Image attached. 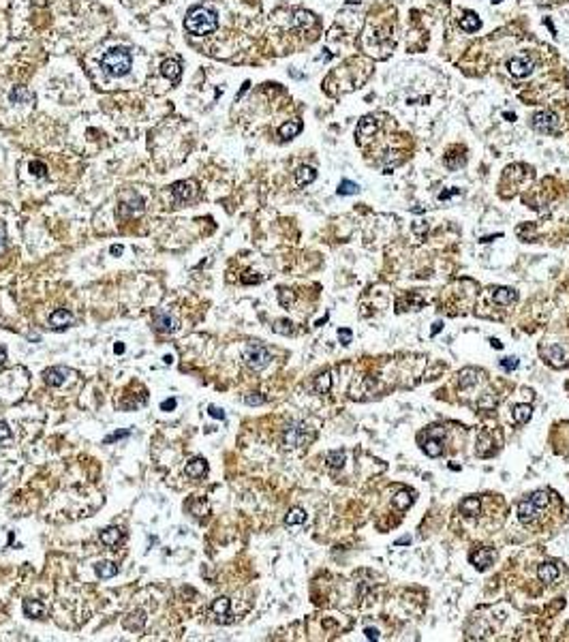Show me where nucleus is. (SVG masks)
I'll use <instances>...</instances> for the list:
<instances>
[{
  "label": "nucleus",
  "instance_id": "9b49d317",
  "mask_svg": "<svg viewBox=\"0 0 569 642\" xmlns=\"http://www.w3.org/2000/svg\"><path fill=\"white\" fill-rule=\"evenodd\" d=\"M71 375H73V370L64 368V366H52V368H47L45 373H43V379H45L47 385L58 387V385H62Z\"/></svg>",
  "mask_w": 569,
  "mask_h": 642
},
{
  "label": "nucleus",
  "instance_id": "c85d7f7f",
  "mask_svg": "<svg viewBox=\"0 0 569 642\" xmlns=\"http://www.w3.org/2000/svg\"><path fill=\"white\" fill-rule=\"evenodd\" d=\"M94 571L99 578H114L118 574V565L111 563V561H101V563L94 565Z\"/></svg>",
  "mask_w": 569,
  "mask_h": 642
},
{
  "label": "nucleus",
  "instance_id": "2f4dec72",
  "mask_svg": "<svg viewBox=\"0 0 569 642\" xmlns=\"http://www.w3.org/2000/svg\"><path fill=\"white\" fill-rule=\"evenodd\" d=\"M143 623H146V612H143V610H137V612L128 614V619L124 621V627H126V629H135V632H139V629H143Z\"/></svg>",
  "mask_w": 569,
  "mask_h": 642
},
{
  "label": "nucleus",
  "instance_id": "09e8293b",
  "mask_svg": "<svg viewBox=\"0 0 569 642\" xmlns=\"http://www.w3.org/2000/svg\"><path fill=\"white\" fill-rule=\"evenodd\" d=\"M208 413H210L212 418H216V420H225V411L223 409H218V407H214V404L212 407H208Z\"/></svg>",
  "mask_w": 569,
  "mask_h": 642
},
{
  "label": "nucleus",
  "instance_id": "cd10ccee",
  "mask_svg": "<svg viewBox=\"0 0 569 642\" xmlns=\"http://www.w3.org/2000/svg\"><path fill=\"white\" fill-rule=\"evenodd\" d=\"M24 612H26V617L43 619L45 617V606L36 600H24Z\"/></svg>",
  "mask_w": 569,
  "mask_h": 642
},
{
  "label": "nucleus",
  "instance_id": "2eb2a0df",
  "mask_svg": "<svg viewBox=\"0 0 569 642\" xmlns=\"http://www.w3.org/2000/svg\"><path fill=\"white\" fill-rule=\"evenodd\" d=\"M152 323L157 326L159 332H174L176 328H178L176 326V319L165 311H154L152 312Z\"/></svg>",
  "mask_w": 569,
  "mask_h": 642
},
{
  "label": "nucleus",
  "instance_id": "a18cd8bd",
  "mask_svg": "<svg viewBox=\"0 0 569 642\" xmlns=\"http://www.w3.org/2000/svg\"><path fill=\"white\" fill-rule=\"evenodd\" d=\"M351 338H353V332L351 330H338V341H340V345H349L351 343Z\"/></svg>",
  "mask_w": 569,
  "mask_h": 642
},
{
  "label": "nucleus",
  "instance_id": "4be33fe9",
  "mask_svg": "<svg viewBox=\"0 0 569 642\" xmlns=\"http://www.w3.org/2000/svg\"><path fill=\"white\" fill-rule=\"evenodd\" d=\"M537 576H539L541 582L550 585V582H554L556 578H559V565H554V563H541L539 569H537Z\"/></svg>",
  "mask_w": 569,
  "mask_h": 642
},
{
  "label": "nucleus",
  "instance_id": "58836bf2",
  "mask_svg": "<svg viewBox=\"0 0 569 642\" xmlns=\"http://www.w3.org/2000/svg\"><path fill=\"white\" fill-rule=\"evenodd\" d=\"M274 332H276V334H284V336H289V334H293V323H291V321H287V319L276 321V323H274Z\"/></svg>",
  "mask_w": 569,
  "mask_h": 642
},
{
  "label": "nucleus",
  "instance_id": "ea45409f",
  "mask_svg": "<svg viewBox=\"0 0 569 642\" xmlns=\"http://www.w3.org/2000/svg\"><path fill=\"white\" fill-rule=\"evenodd\" d=\"M244 403L250 404V407H257V404H264L266 403V396L259 392H253V394H246L244 396Z\"/></svg>",
  "mask_w": 569,
  "mask_h": 642
},
{
  "label": "nucleus",
  "instance_id": "b1692460",
  "mask_svg": "<svg viewBox=\"0 0 569 642\" xmlns=\"http://www.w3.org/2000/svg\"><path fill=\"white\" fill-rule=\"evenodd\" d=\"M9 101L11 103H32L35 101V94L30 92L26 86H15L9 94Z\"/></svg>",
  "mask_w": 569,
  "mask_h": 642
},
{
  "label": "nucleus",
  "instance_id": "7c9ffc66",
  "mask_svg": "<svg viewBox=\"0 0 569 642\" xmlns=\"http://www.w3.org/2000/svg\"><path fill=\"white\" fill-rule=\"evenodd\" d=\"M300 131H302V122H284V125H281V128H278V135H281V139L287 142V139H293Z\"/></svg>",
  "mask_w": 569,
  "mask_h": 642
},
{
  "label": "nucleus",
  "instance_id": "c9c22d12",
  "mask_svg": "<svg viewBox=\"0 0 569 642\" xmlns=\"http://www.w3.org/2000/svg\"><path fill=\"white\" fill-rule=\"evenodd\" d=\"M529 499L533 501V503L537 505L539 510H544V508H548V505H550V493H548V490H537V493L529 495Z\"/></svg>",
  "mask_w": 569,
  "mask_h": 642
},
{
  "label": "nucleus",
  "instance_id": "c03bdc74",
  "mask_svg": "<svg viewBox=\"0 0 569 642\" xmlns=\"http://www.w3.org/2000/svg\"><path fill=\"white\" fill-rule=\"evenodd\" d=\"M278 300H281L283 306H289L293 302V293L289 289H281V291H278Z\"/></svg>",
  "mask_w": 569,
  "mask_h": 642
},
{
  "label": "nucleus",
  "instance_id": "e2e57ef3",
  "mask_svg": "<svg viewBox=\"0 0 569 642\" xmlns=\"http://www.w3.org/2000/svg\"><path fill=\"white\" fill-rule=\"evenodd\" d=\"M492 2H495V4H498V2H501V0H492Z\"/></svg>",
  "mask_w": 569,
  "mask_h": 642
},
{
  "label": "nucleus",
  "instance_id": "f704fd0d",
  "mask_svg": "<svg viewBox=\"0 0 569 642\" xmlns=\"http://www.w3.org/2000/svg\"><path fill=\"white\" fill-rule=\"evenodd\" d=\"M304 520H306V512L302 508H291L289 510V514L284 516V522H287V525H302Z\"/></svg>",
  "mask_w": 569,
  "mask_h": 642
},
{
  "label": "nucleus",
  "instance_id": "7ed1b4c3",
  "mask_svg": "<svg viewBox=\"0 0 569 642\" xmlns=\"http://www.w3.org/2000/svg\"><path fill=\"white\" fill-rule=\"evenodd\" d=\"M447 437V430L443 426H430L426 428L424 433L420 435V443H422V450L426 452L428 456L437 458L443 454V441Z\"/></svg>",
  "mask_w": 569,
  "mask_h": 642
},
{
  "label": "nucleus",
  "instance_id": "c756f323",
  "mask_svg": "<svg viewBox=\"0 0 569 642\" xmlns=\"http://www.w3.org/2000/svg\"><path fill=\"white\" fill-rule=\"evenodd\" d=\"M531 415H533V404L522 403V404H516V407H514V420H516L518 424H527L531 420Z\"/></svg>",
  "mask_w": 569,
  "mask_h": 642
},
{
  "label": "nucleus",
  "instance_id": "e433bc0d",
  "mask_svg": "<svg viewBox=\"0 0 569 642\" xmlns=\"http://www.w3.org/2000/svg\"><path fill=\"white\" fill-rule=\"evenodd\" d=\"M356 193H359V186L356 184V182L342 180L340 184H338V195H356Z\"/></svg>",
  "mask_w": 569,
  "mask_h": 642
},
{
  "label": "nucleus",
  "instance_id": "f8f14e48",
  "mask_svg": "<svg viewBox=\"0 0 569 642\" xmlns=\"http://www.w3.org/2000/svg\"><path fill=\"white\" fill-rule=\"evenodd\" d=\"M495 550H490V548H480V550H475V552H471V565H475L477 569H488L492 563H495Z\"/></svg>",
  "mask_w": 569,
  "mask_h": 642
},
{
  "label": "nucleus",
  "instance_id": "8fccbe9b",
  "mask_svg": "<svg viewBox=\"0 0 569 642\" xmlns=\"http://www.w3.org/2000/svg\"><path fill=\"white\" fill-rule=\"evenodd\" d=\"M11 437V428H9V424H4V422H0V441H4V439H9Z\"/></svg>",
  "mask_w": 569,
  "mask_h": 642
},
{
  "label": "nucleus",
  "instance_id": "9d476101",
  "mask_svg": "<svg viewBox=\"0 0 569 642\" xmlns=\"http://www.w3.org/2000/svg\"><path fill=\"white\" fill-rule=\"evenodd\" d=\"M539 508L533 503L531 499H524V501H520L518 503V508H516V514H518V520L520 522H524V525H531V522H535L537 520V516H539Z\"/></svg>",
  "mask_w": 569,
  "mask_h": 642
},
{
  "label": "nucleus",
  "instance_id": "72a5a7b5",
  "mask_svg": "<svg viewBox=\"0 0 569 642\" xmlns=\"http://www.w3.org/2000/svg\"><path fill=\"white\" fill-rule=\"evenodd\" d=\"M229 608H231V602L227 597H218V600L212 602V612L216 617H229Z\"/></svg>",
  "mask_w": 569,
  "mask_h": 642
},
{
  "label": "nucleus",
  "instance_id": "473e14b6",
  "mask_svg": "<svg viewBox=\"0 0 569 642\" xmlns=\"http://www.w3.org/2000/svg\"><path fill=\"white\" fill-rule=\"evenodd\" d=\"M325 460L332 469H342V465L347 462V454H345V450H336V452H330L325 456Z\"/></svg>",
  "mask_w": 569,
  "mask_h": 642
},
{
  "label": "nucleus",
  "instance_id": "f3484780",
  "mask_svg": "<svg viewBox=\"0 0 569 642\" xmlns=\"http://www.w3.org/2000/svg\"><path fill=\"white\" fill-rule=\"evenodd\" d=\"M413 501H415V493L409 488H402L398 490V493L391 497V503H394V508L396 510H400V512H405V510H409L411 505H413Z\"/></svg>",
  "mask_w": 569,
  "mask_h": 642
},
{
  "label": "nucleus",
  "instance_id": "f03ea898",
  "mask_svg": "<svg viewBox=\"0 0 569 642\" xmlns=\"http://www.w3.org/2000/svg\"><path fill=\"white\" fill-rule=\"evenodd\" d=\"M101 67H103L107 77H122L131 69V54L126 50H122V47L109 50L101 58Z\"/></svg>",
  "mask_w": 569,
  "mask_h": 642
},
{
  "label": "nucleus",
  "instance_id": "6e6d98bb",
  "mask_svg": "<svg viewBox=\"0 0 569 642\" xmlns=\"http://www.w3.org/2000/svg\"><path fill=\"white\" fill-rule=\"evenodd\" d=\"M441 330H443V323H441V321H437V323H434V328H432V334H439Z\"/></svg>",
  "mask_w": 569,
  "mask_h": 642
},
{
  "label": "nucleus",
  "instance_id": "0eeeda50",
  "mask_svg": "<svg viewBox=\"0 0 569 642\" xmlns=\"http://www.w3.org/2000/svg\"><path fill=\"white\" fill-rule=\"evenodd\" d=\"M139 212H143V199L135 195V193H124L120 206H118V214L120 217H133V214Z\"/></svg>",
  "mask_w": 569,
  "mask_h": 642
},
{
  "label": "nucleus",
  "instance_id": "5701e85b",
  "mask_svg": "<svg viewBox=\"0 0 569 642\" xmlns=\"http://www.w3.org/2000/svg\"><path fill=\"white\" fill-rule=\"evenodd\" d=\"M122 529H118V527H107L105 531H101V542L105 544V546H118V544L122 542Z\"/></svg>",
  "mask_w": 569,
  "mask_h": 642
},
{
  "label": "nucleus",
  "instance_id": "603ef678",
  "mask_svg": "<svg viewBox=\"0 0 569 642\" xmlns=\"http://www.w3.org/2000/svg\"><path fill=\"white\" fill-rule=\"evenodd\" d=\"M364 634H366L368 640H379V632H377V629H373V627H366V629H364Z\"/></svg>",
  "mask_w": 569,
  "mask_h": 642
},
{
  "label": "nucleus",
  "instance_id": "13d9d810",
  "mask_svg": "<svg viewBox=\"0 0 569 642\" xmlns=\"http://www.w3.org/2000/svg\"><path fill=\"white\" fill-rule=\"evenodd\" d=\"M409 542H411L409 537H402V539H398V542H396V546H405V544H409Z\"/></svg>",
  "mask_w": 569,
  "mask_h": 642
},
{
  "label": "nucleus",
  "instance_id": "ddd939ff",
  "mask_svg": "<svg viewBox=\"0 0 569 642\" xmlns=\"http://www.w3.org/2000/svg\"><path fill=\"white\" fill-rule=\"evenodd\" d=\"M539 355L546 360L548 364H554V366H565V351L559 347V345H552V347H546V345H541L539 347Z\"/></svg>",
  "mask_w": 569,
  "mask_h": 642
},
{
  "label": "nucleus",
  "instance_id": "1a4fd4ad",
  "mask_svg": "<svg viewBox=\"0 0 569 642\" xmlns=\"http://www.w3.org/2000/svg\"><path fill=\"white\" fill-rule=\"evenodd\" d=\"M171 195H174V202L176 203H184V202H189V199H193L197 195V184L195 182H186V180H182V182H176V184H171Z\"/></svg>",
  "mask_w": 569,
  "mask_h": 642
},
{
  "label": "nucleus",
  "instance_id": "49530a36",
  "mask_svg": "<svg viewBox=\"0 0 569 642\" xmlns=\"http://www.w3.org/2000/svg\"><path fill=\"white\" fill-rule=\"evenodd\" d=\"M128 435H131V430H118V433L105 437V443H111V441H116V439H124V437H128Z\"/></svg>",
  "mask_w": 569,
  "mask_h": 642
},
{
  "label": "nucleus",
  "instance_id": "052dcab7",
  "mask_svg": "<svg viewBox=\"0 0 569 642\" xmlns=\"http://www.w3.org/2000/svg\"><path fill=\"white\" fill-rule=\"evenodd\" d=\"M452 193H456V191H443L441 195H439V199H447L449 195H452Z\"/></svg>",
  "mask_w": 569,
  "mask_h": 642
},
{
  "label": "nucleus",
  "instance_id": "864d4df0",
  "mask_svg": "<svg viewBox=\"0 0 569 642\" xmlns=\"http://www.w3.org/2000/svg\"><path fill=\"white\" fill-rule=\"evenodd\" d=\"M4 238H7V231H4V227L0 225V251H2V246H4Z\"/></svg>",
  "mask_w": 569,
  "mask_h": 642
},
{
  "label": "nucleus",
  "instance_id": "bb28decb",
  "mask_svg": "<svg viewBox=\"0 0 569 642\" xmlns=\"http://www.w3.org/2000/svg\"><path fill=\"white\" fill-rule=\"evenodd\" d=\"M460 26H462V30H466V32H477L481 28V19L477 18V13H473V11H466V13L462 15V19H460Z\"/></svg>",
  "mask_w": 569,
  "mask_h": 642
},
{
  "label": "nucleus",
  "instance_id": "680f3d73",
  "mask_svg": "<svg viewBox=\"0 0 569 642\" xmlns=\"http://www.w3.org/2000/svg\"><path fill=\"white\" fill-rule=\"evenodd\" d=\"M116 353H124V345H116Z\"/></svg>",
  "mask_w": 569,
  "mask_h": 642
},
{
  "label": "nucleus",
  "instance_id": "a19ab883",
  "mask_svg": "<svg viewBox=\"0 0 569 642\" xmlns=\"http://www.w3.org/2000/svg\"><path fill=\"white\" fill-rule=\"evenodd\" d=\"M30 174H35L36 178H45L47 176V167L41 161H32L30 163Z\"/></svg>",
  "mask_w": 569,
  "mask_h": 642
},
{
  "label": "nucleus",
  "instance_id": "20e7f679",
  "mask_svg": "<svg viewBox=\"0 0 569 642\" xmlns=\"http://www.w3.org/2000/svg\"><path fill=\"white\" fill-rule=\"evenodd\" d=\"M270 351L261 343H249L244 347V362L250 370H261L270 364Z\"/></svg>",
  "mask_w": 569,
  "mask_h": 642
},
{
  "label": "nucleus",
  "instance_id": "6ab92c4d",
  "mask_svg": "<svg viewBox=\"0 0 569 642\" xmlns=\"http://www.w3.org/2000/svg\"><path fill=\"white\" fill-rule=\"evenodd\" d=\"M460 514L466 518H477L481 514V499L480 497H466L460 503Z\"/></svg>",
  "mask_w": 569,
  "mask_h": 642
},
{
  "label": "nucleus",
  "instance_id": "37998d69",
  "mask_svg": "<svg viewBox=\"0 0 569 642\" xmlns=\"http://www.w3.org/2000/svg\"><path fill=\"white\" fill-rule=\"evenodd\" d=\"M518 364H520V360H518V358H514V355H509V358L501 360V366H503L505 370H516V368H518Z\"/></svg>",
  "mask_w": 569,
  "mask_h": 642
},
{
  "label": "nucleus",
  "instance_id": "dca6fc26",
  "mask_svg": "<svg viewBox=\"0 0 569 642\" xmlns=\"http://www.w3.org/2000/svg\"><path fill=\"white\" fill-rule=\"evenodd\" d=\"M160 73H163L165 77L169 79V82L178 84L180 82V75H182L180 60H178V58H169V60H165L163 64H160Z\"/></svg>",
  "mask_w": 569,
  "mask_h": 642
},
{
  "label": "nucleus",
  "instance_id": "f257e3e1",
  "mask_svg": "<svg viewBox=\"0 0 569 642\" xmlns=\"http://www.w3.org/2000/svg\"><path fill=\"white\" fill-rule=\"evenodd\" d=\"M186 30L193 32V35H208V32H214L218 26V15L214 9H206V7H195L191 9V13L186 15V21H184Z\"/></svg>",
  "mask_w": 569,
  "mask_h": 642
},
{
  "label": "nucleus",
  "instance_id": "a211bd4d",
  "mask_svg": "<svg viewBox=\"0 0 569 642\" xmlns=\"http://www.w3.org/2000/svg\"><path fill=\"white\" fill-rule=\"evenodd\" d=\"M73 323V315L69 312L67 309H58L50 315V326L53 330H62V328H69Z\"/></svg>",
  "mask_w": 569,
  "mask_h": 642
},
{
  "label": "nucleus",
  "instance_id": "5fc2aeb1",
  "mask_svg": "<svg viewBox=\"0 0 569 642\" xmlns=\"http://www.w3.org/2000/svg\"><path fill=\"white\" fill-rule=\"evenodd\" d=\"M109 251H111V255H122V251H124V249H122L120 244H118V246L114 244V246H111V249H109Z\"/></svg>",
  "mask_w": 569,
  "mask_h": 642
},
{
  "label": "nucleus",
  "instance_id": "412c9836",
  "mask_svg": "<svg viewBox=\"0 0 569 642\" xmlns=\"http://www.w3.org/2000/svg\"><path fill=\"white\" fill-rule=\"evenodd\" d=\"M208 473V462L203 458H193V460L186 465V476L197 479V477H203Z\"/></svg>",
  "mask_w": 569,
  "mask_h": 642
},
{
  "label": "nucleus",
  "instance_id": "4468645a",
  "mask_svg": "<svg viewBox=\"0 0 569 642\" xmlns=\"http://www.w3.org/2000/svg\"><path fill=\"white\" fill-rule=\"evenodd\" d=\"M374 133H377V120H374L373 116L362 118V120H359V125H357V131H356L357 144L362 146L364 142H368L370 135H374Z\"/></svg>",
  "mask_w": 569,
  "mask_h": 642
},
{
  "label": "nucleus",
  "instance_id": "3c124183",
  "mask_svg": "<svg viewBox=\"0 0 569 642\" xmlns=\"http://www.w3.org/2000/svg\"><path fill=\"white\" fill-rule=\"evenodd\" d=\"M259 276H253V272H246L244 274V276H242V283H246V285H249V283H259Z\"/></svg>",
  "mask_w": 569,
  "mask_h": 642
},
{
  "label": "nucleus",
  "instance_id": "393cba45",
  "mask_svg": "<svg viewBox=\"0 0 569 642\" xmlns=\"http://www.w3.org/2000/svg\"><path fill=\"white\" fill-rule=\"evenodd\" d=\"M315 178H317V169H315V167L302 165L298 171H295V182H298V186L310 184V182H315Z\"/></svg>",
  "mask_w": 569,
  "mask_h": 642
},
{
  "label": "nucleus",
  "instance_id": "a878e982",
  "mask_svg": "<svg viewBox=\"0 0 569 642\" xmlns=\"http://www.w3.org/2000/svg\"><path fill=\"white\" fill-rule=\"evenodd\" d=\"M330 387H332V373H330V370H325V373H321V375L315 377L313 390L317 394H327V392H330Z\"/></svg>",
  "mask_w": 569,
  "mask_h": 642
},
{
  "label": "nucleus",
  "instance_id": "39448f33",
  "mask_svg": "<svg viewBox=\"0 0 569 642\" xmlns=\"http://www.w3.org/2000/svg\"><path fill=\"white\" fill-rule=\"evenodd\" d=\"M310 439H313V433H310V428L304 422L289 424L287 428H284V433H283V445L284 447H300Z\"/></svg>",
  "mask_w": 569,
  "mask_h": 642
},
{
  "label": "nucleus",
  "instance_id": "6e6552de",
  "mask_svg": "<svg viewBox=\"0 0 569 642\" xmlns=\"http://www.w3.org/2000/svg\"><path fill=\"white\" fill-rule=\"evenodd\" d=\"M507 69L514 77H529L531 73L535 71V62L531 56H518V58H512L507 62Z\"/></svg>",
  "mask_w": 569,
  "mask_h": 642
},
{
  "label": "nucleus",
  "instance_id": "4c0bfd02",
  "mask_svg": "<svg viewBox=\"0 0 569 642\" xmlns=\"http://www.w3.org/2000/svg\"><path fill=\"white\" fill-rule=\"evenodd\" d=\"M475 375H477V370H473V368L462 370V373H460V385H462V387H471L477 381Z\"/></svg>",
  "mask_w": 569,
  "mask_h": 642
},
{
  "label": "nucleus",
  "instance_id": "423d86ee",
  "mask_svg": "<svg viewBox=\"0 0 569 642\" xmlns=\"http://www.w3.org/2000/svg\"><path fill=\"white\" fill-rule=\"evenodd\" d=\"M533 128L539 133H546V135L556 133L559 131V118H556V114H552V111H537L533 116Z\"/></svg>",
  "mask_w": 569,
  "mask_h": 642
},
{
  "label": "nucleus",
  "instance_id": "aec40b11",
  "mask_svg": "<svg viewBox=\"0 0 569 642\" xmlns=\"http://www.w3.org/2000/svg\"><path fill=\"white\" fill-rule=\"evenodd\" d=\"M492 298H495L497 304L509 306V304H514V302L518 300V291H516V289H512V287H498V289H495Z\"/></svg>",
  "mask_w": 569,
  "mask_h": 642
},
{
  "label": "nucleus",
  "instance_id": "bf43d9fd",
  "mask_svg": "<svg viewBox=\"0 0 569 642\" xmlns=\"http://www.w3.org/2000/svg\"><path fill=\"white\" fill-rule=\"evenodd\" d=\"M490 343H492V347H495V349H501L503 347V343H498L497 338H490Z\"/></svg>",
  "mask_w": 569,
  "mask_h": 642
},
{
  "label": "nucleus",
  "instance_id": "de8ad7c7",
  "mask_svg": "<svg viewBox=\"0 0 569 642\" xmlns=\"http://www.w3.org/2000/svg\"><path fill=\"white\" fill-rule=\"evenodd\" d=\"M176 404H178V401H176V398H169V401L160 403V409H163V411H174Z\"/></svg>",
  "mask_w": 569,
  "mask_h": 642
},
{
  "label": "nucleus",
  "instance_id": "4d7b16f0",
  "mask_svg": "<svg viewBox=\"0 0 569 642\" xmlns=\"http://www.w3.org/2000/svg\"><path fill=\"white\" fill-rule=\"evenodd\" d=\"M4 360H7V351H4V349L0 347V366L4 364Z\"/></svg>",
  "mask_w": 569,
  "mask_h": 642
},
{
  "label": "nucleus",
  "instance_id": "79ce46f5",
  "mask_svg": "<svg viewBox=\"0 0 569 642\" xmlns=\"http://www.w3.org/2000/svg\"><path fill=\"white\" fill-rule=\"evenodd\" d=\"M191 512H193V514H195V516H206V512H208V505L203 503L201 499H197V501H193V503H191Z\"/></svg>",
  "mask_w": 569,
  "mask_h": 642
}]
</instances>
